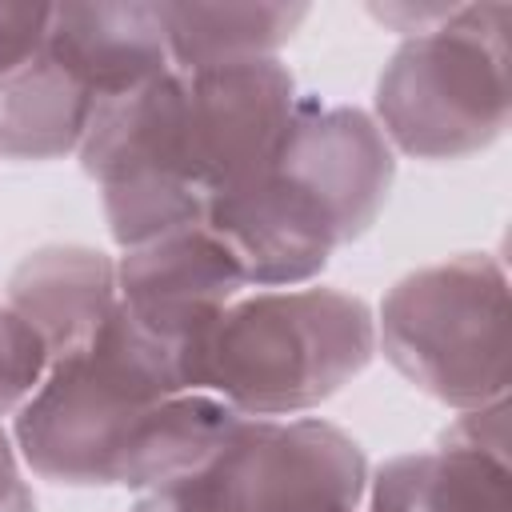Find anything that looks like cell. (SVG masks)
Returning a JSON list of instances; mask_svg holds the SVG:
<instances>
[{
	"label": "cell",
	"mask_w": 512,
	"mask_h": 512,
	"mask_svg": "<svg viewBox=\"0 0 512 512\" xmlns=\"http://www.w3.org/2000/svg\"><path fill=\"white\" fill-rule=\"evenodd\" d=\"M8 304L40 332L52 364L88 348L116 316V260L56 244L24 256L8 280Z\"/></svg>",
	"instance_id": "9"
},
{
	"label": "cell",
	"mask_w": 512,
	"mask_h": 512,
	"mask_svg": "<svg viewBox=\"0 0 512 512\" xmlns=\"http://www.w3.org/2000/svg\"><path fill=\"white\" fill-rule=\"evenodd\" d=\"M100 96L44 44L0 72V160H56L80 152Z\"/></svg>",
	"instance_id": "11"
},
{
	"label": "cell",
	"mask_w": 512,
	"mask_h": 512,
	"mask_svg": "<svg viewBox=\"0 0 512 512\" xmlns=\"http://www.w3.org/2000/svg\"><path fill=\"white\" fill-rule=\"evenodd\" d=\"M296 104V80L280 60L172 68L100 100L80 164L104 188L116 244L136 248L204 224L220 196L268 164Z\"/></svg>",
	"instance_id": "1"
},
{
	"label": "cell",
	"mask_w": 512,
	"mask_h": 512,
	"mask_svg": "<svg viewBox=\"0 0 512 512\" xmlns=\"http://www.w3.org/2000/svg\"><path fill=\"white\" fill-rule=\"evenodd\" d=\"M48 372L52 352L40 332L8 300H0V420L16 416L36 396Z\"/></svg>",
	"instance_id": "14"
},
{
	"label": "cell",
	"mask_w": 512,
	"mask_h": 512,
	"mask_svg": "<svg viewBox=\"0 0 512 512\" xmlns=\"http://www.w3.org/2000/svg\"><path fill=\"white\" fill-rule=\"evenodd\" d=\"M376 352L364 300L336 288H252L200 340L188 388L244 420H288L340 392Z\"/></svg>",
	"instance_id": "3"
},
{
	"label": "cell",
	"mask_w": 512,
	"mask_h": 512,
	"mask_svg": "<svg viewBox=\"0 0 512 512\" xmlns=\"http://www.w3.org/2000/svg\"><path fill=\"white\" fill-rule=\"evenodd\" d=\"M0 512H36L32 488L20 476V452L0 424Z\"/></svg>",
	"instance_id": "15"
},
{
	"label": "cell",
	"mask_w": 512,
	"mask_h": 512,
	"mask_svg": "<svg viewBox=\"0 0 512 512\" xmlns=\"http://www.w3.org/2000/svg\"><path fill=\"white\" fill-rule=\"evenodd\" d=\"M376 344L420 392L472 412L508 388L504 268L488 256H456L404 276L380 304Z\"/></svg>",
	"instance_id": "6"
},
{
	"label": "cell",
	"mask_w": 512,
	"mask_h": 512,
	"mask_svg": "<svg viewBox=\"0 0 512 512\" xmlns=\"http://www.w3.org/2000/svg\"><path fill=\"white\" fill-rule=\"evenodd\" d=\"M368 512H508V460L440 444L388 460L368 480Z\"/></svg>",
	"instance_id": "12"
},
{
	"label": "cell",
	"mask_w": 512,
	"mask_h": 512,
	"mask_svg": "<svg viewBox=\"0 0 512 512\" xmlns=\"http://www.w3.org/2000/svg\"><path fill=\"white\" fill-rule=\"evenodd\" d=\"M48 48L100 100L172 72L156 4H52Z\"/></svg>",
	"instance_id": "10"
},
{
	"label": "cell",
	"mask_w": 512,
	"mask_h": 512,
	"mask_svg": "<svg viewBox=\"0 0 512 512\" xmlns=\"http://www.w3.org/2000/svg\"><path fill=\"white\" fill-rule=\"evenodd\" d=\"M172 68H228L276 60V48L304 24V4H156Z\"/></svg>",
	"instance_id": "13"
},
{
	"label": "cell",
	"mask_w": 512,
	"mask_h": 512,
	"mask_svg": "<svg viewBox=\"0 0 512 512\" xmlns=\"http://www.w3.org/2000/svg\"><path fill=\"white\" fill-rule=\"evenodd\" d=\"M244 292L252 288L240 264L204 224L124 248L116 260L120 320L184 392L200 340Z\"/></svg>",
	"instance_id": "8"
},
{
	"label": "cell",
	"mask_w": 512,
	"mask_h": 512,
	"mask_svg": "<svg viewBox=\"0 0 512 512\" xmlns=\"http://www.w3.org/2000/svg\"><path fill=\"white\" fill-rule=\"evenodd\" d=\"M508 4H456L408 36L376 84L388 144L424 160L484 148L508 124Z\"/></svg>",
	"instance_id": "5"
},
{
	"label": "cell",
	"mask_w": 512,
	"mask_h": 512,
	"mask_svg": "<svg viewBox=\"0 0 512 512\" xmlns=\"http://www.w3.org/2000/svg\"><path fill=\"white\" fill-rule=\"evenodd\" d=\"M368 460L316 416L244 420L228 448L192 480L140 492L132 512H360Z\"/></svg>",
	"instance_id": "7"
},
{
	"label": "cell",
	"mask_w": 512,
	"mask_h": 512,
	"mask_svg": "<svg viewBox=\"0 0 512 512\" xmlns=\"http://www.w3.org/2000/svg\"><path fill=\"white\" fill-rule=\"evenodd\" d=\"M392 144L360 108L296 104L268 164L220 196L204 228L232 252L248 288H300L384 208Z\"/></svg>",
	"instance_id": "2"
},
{
	"label": "cell",
	"mask_w": 512,
	"mask_h": 512,
	"mask_svg": "<svg viewBox=\"0 0 512 512\" xmlns=\"http://www.w3.org/2000/svg\"><path fill=\"white\" fill-rule=\"evenodd\" d=\"M184 392L128 332L120 312L80 352L52 364L12 416L24 464L56 484H128V472L168 400Z\"/></svg>",
	"instance_id": "4"
}]
</instances>
